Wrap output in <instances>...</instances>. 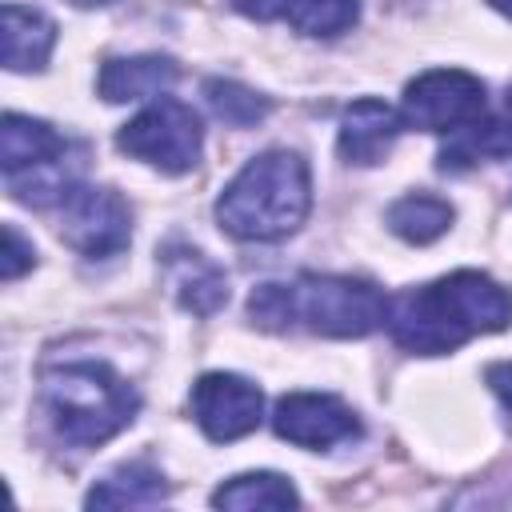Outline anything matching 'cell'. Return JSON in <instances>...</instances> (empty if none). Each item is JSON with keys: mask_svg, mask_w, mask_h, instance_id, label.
<instances>
[{"mask_svg": "<svg viewBox=\"0 0 512 512\" xmlns=\"http://www.w3.org/2000/svg\"><path fill=\"white\" fill-rule=\"evenodd\" d=\"M512 324V292L488 272L456 268L432 284L388 300L384 328L412 356H448L472 336L504 332Z\"/></svg>", "mask_w": 512, "mask_h": 512, "instance_id": "obj_1", "label": "cell"}, {"mask_svg": "<svg viewBox=\"0 0 512 512\" xmlns=\"http://www.w3.org/2000/svg\"><path fill=\"white\" fill-rule=\"evenodd\" d=\"M388 316V296L360 276L300 272L292 280H264L248 296V320L264 332H312L332 340H360Z\"/></svg>", "mask_w": 512, "mask_h": 512, "instance_id": "obj_2", "label": "cell"}, {"mask_svg": "<svg viewBox=\"0 0 512 512\" xmlns=\"http://www.w3.org/2000/svg\"><path fill=\"white\" fill-rule=\"evenodd\" d=\"M312 208V172L300 152L268 148L252 156L216 196V224L244 244L292 236Z\"/></svg>", "mask_w": 512, "mask_h": 512, "instance_id": "obj_3", "label": "cell"}, {"mask_svg": "<svg viewBox=\"0 0 512 512\" xmlns=\"http://www.w3.org/2000/svg\"><path fill=\"white\" fill-rule=\"evenodd\" d=\"M40 400L64 444L96 448L124 432L140 412V392L104 360H68L44 368Z\"/></svg>", "mask_w": 512, "mask_h": 512, "instance_id": "obj_4", "label": "cell"}, {"mask_svg": "<svg viewBox=\"0 0 512 512\" xmlns=\"http://www.w3.org/2000/svg\"><path fill=\"white\" fill-rule=\"evenodd\" d=\"M116 148L164 176H184L200 164L204 124L184 100L160 96L116 132Z\"/></svg>", "mask_w": 512, "mask_h": 512, "instance_id": "obj_5", "label": "cell"}, {"mask_svg": "<svg viewBox=\"0 0 512 512\" xmlns=\"http://www.w3.org/2000/svg\"><path fill=\"white\" fill-rule=\"evenodd\" d=\"M484 108H488L484 80L464 68L420 72L416 80L404 84V96H400L404 128H424L436 136H452V132L468 128L472 120L484 116Z\"/></svg>", "mask_w": 512, "mask_h": 512, "instance_id": "obj_6", "label": "cell"}, {"mask_svg": "<svg viewBox=\"0 0 512 512\" xmlns=\"http://www.w3.org/2000/svg\"><path fill=\"white\" fill-rule=\"evenodd\" d=\"M60 240L84 260H112L132 240V212L116 188L104 184H72L56 204Z\"/></svg>", "mask_w": 512, "mask_h": 512, "instance_id": "obj_7", "label": "cell"}, {"mask_svg": "<svg viewBox=\"0 0 512 512\" xmlns=\"http://www.w3.org/2000/svg\"><path fill=\"white\" fill-rule=\"evenodd\" d=\"M192 420L200 424V432L216 444L240 440L248 432L260 428L264 420V392L236 372H204L192 384Z\"/></svg>", "mask_w": 512, "mask_h": 512, "instance_id": "obj_8", "label": "cell"}, {"mask_svg": "<svg viewBox=\"0 0 512 512\" xmlns=\"http://www.w3.org/2000/svg\"><path fill=\"white\" fill-rule=\"evenodd\" d=\"M272 432L296 448H336L360 436V416L332 392H288L272 408Z\"/></svg>", "mask_w": 512, "mask_h": 512, "instance_id": "obj_9", "label": "cell"}, {"mask_svg": "<svg viewBox=\"0 0 512 512\" xmlns=\"http://www.w3.org/2000/svg\"><path fill=\"white\" fill-rule=\"evenodd\" d=\"M160 272L176 296V304L192 316H216L228 304V276L220 264H212L192 244H164L160 248Z\"/></svg>", "mask_w": 512, "mask_h": 512, "instance_id": "obj_10", "label": "cell"}, {"mask_svg": "<svg viewBox=\"0 0 512 512\" xmlns=\"http://www.w3.org/2000/svg\"><path fill=\"white\" fill-rule=\"evenodd\" d=\"M400 132H404L400 108H392V104H384V100H376V96H360V100H352V104L344 108V116H340L336 148H340V156H344L348 164L368 168V164H380V160L392 152V144H396Z\"/></svg>", "mask_w": 512, "mask_h": 512, "instance_id": "obj_11", "label": "cell"}, {"mask_svg": "<svg viewBox=\"0 0 512 512\" xmlns=\"http://www.w3.org/2000/svg\"><path fill=\"white\" fill-rule=\"evenodd\" d=\"M56 48V20L32 4L8 0L0 12V60L8 72H44Z\"/></svg>", "mask_w": 512, "mask_h": 512, "instance_id": "obj_12", "label": "cell"}, {"mask_svg": "<svg viewBox=\"0 0 512 512\" xmlns=\"http://www.w3.org/2000/svg\"><path fill=\"white\" fill-rule=\"evenodd\" d=\"M180 80V68L172 56H112L100 64L96 92L108 104H128V100H160L172 92Z\"/></svg>", "mask_w": 512, "mask_h": 512, "instance_id": "obj_13", "label": "cell"}, {"mask_svg": "<svg viewBox=\"0 0 512 512\" xmlns=\"http://www.w3.org/2000/svg\"><path fill=\"white\" fill-rule=\"evenodd\" d=\"M76 144L60 136L48 120L24 116V112H4L0 120V168L4 176H20L32 168H44L60 156H68Z\"/></svg>", "mask_w": 512, "mask_h": 512, "instance_id": "obj_14", "label": "cell"}, {"mask_svg": "<svg viewBox=\"0 0 512 512\" xmlns=\"http://www.w3.org/2000/svg\"><path fill=\"white\" fill-rule=\"evenodd\" d=\"M164 500H168V480H164L160 468H152L144 460L112 468L84 496L88 508H156Z\"/></svg>", "mask_w": 512, "mask_h": 512, "instance_id": "obj_15", "label": "cell"}, {"mask_svg": "<svg viewBox=\"0 0 512 512\" xmlns=\"http://www.w3.org/2000/svg\"><path fill=\"white\" fill-rule=\"evenodd\" d=\"M212 508L224 512H280L300 508V492L280 472H240L212 492Z\"/></svg>", "mask_w": 512, "mask_h": 512, "instance_id": "obj_16", "label": "cell"}, {"mask_svg": "<svg viewBox=\"0 0 512 512\" xmlns=\"http://www.w3.org/2000/svg\"><path fill=\"white\" fill-rule=\"evenodd\" d=\"M384 220H388V228L400 240H408V244H432V240H440L452 228L456 212H452L448 200H440L432 192H408V196H400V200L388 204Z\"/></svg>", "mask_w": 512, "mask_h": 512, "instance_id": "obj_17", "label": "cell"}, {"mask_svg": "<svg viewBox=\"0 0 512 512\" xmlns=\"http://www.w3.org/2000/svg\"><path fill=\"white\" fill-rule=\"evenodd\" d=\"M512 152V128L504 120H472L468 128L452 132L444 152H440V168H468V164H480V160H496V156H508Z\"/></svg>", "mask_w": 512, "mask_h": 512, "instance_id": "obj_18", "label": "cell"}, {"mask_svg": "<svg viewBox=\"0 0 512 512\" xmlns=\"http://www.w3.org/2000/svg\"><path fill=\"white\" fill-rule=\"evenodd\" d=\"M204 100H208L212 116L224 120L228 128H252L272 112V100L264 92H256L240 80H224V76L204 80Z\"/></svg>", "mask_w": 512, "mask_h": 512, "instance_id": "obj_19", "label": "cell"}, {"mask_svg": "<svg viewBox=\"0 0 512 512\" xmlns=\"http://www.w3.org/2000/svg\"><path fill=\"white\" fill-rule=\"evenodd\" d=\"M284 20L300 36H340L360 20V0H288Z\"/></svg>", "mask_w": 512, "mask_h": 512, "instance_id": "obj_20", "label": "cell"}, {"mask_svg": "<svg viewBox=\"0 0 512 512\" xmlns=\"http://www.w3.org/2000/svg\"><path fill=\"white\" fill-rule=\"evenodd\" d=\"M36 264V248H32V240H24L20 236V228L16 224H4V248H0V280H20L28 268Z\"/></svg>", "mask_w": 512, "mask_h": 512, "instance_id": "obj_21", "label": "cell"}, {"mask_svg": "<svg viewBox=\"0 0 512 512\" xmlns=\"http://www.w3.org/2000/svg\"><path fill=\"white\" fill-rule=\"evenodd\" d=\"M484 380H488V388L496 392V400L512 412V360H500V364H488L484 368Z\"/></svg>", "mask_w": 512, "mask_h": 512, "instance_id": "obj_22", "label": "cell"}, {"mask_svg": "<svg viewBox=\"0 0 512 512\" xmlns=\"http://www.w3.org/2000/svg\"><path fill=\"white\" fill-rule=\"evenodd\" d=\"M284 4L288 0H232L236 12L252 16V20H272V16H284Z\"/></svg>", "mask_w": 512, "mask_h": 512, "instance_id": "obj_23", "label": "cell"}, {"mask_svg": "<svg viewBox=\"0 0 512 512\" xmlns=\"http://www.w3.org/2000/svg\"><path fill=\"white\" fill-rule=\"evenodd\" d=\"M496 12H504V16H512V0H488Z\"/></svg>", "mask_w": 512, "mask_h": 512, "instance_id": "obj_24", "label": "cell"}, {"mask_svg": "<svg viewBox=\"0 0 512 512\" xmlns=\"http://www.w3.org/2000/svg\"><path fill=\"white\" fill-rule=\"evenodd\" d=\"M504 124L512 128V88H508V96H504Z\"/></svg>", "mask_w": 512, "mask_h": 512, "instance_id": "obj_25", "label": "cell"}, {"mask_svg": "<svg viewBox=\"0 0 512 512\" xmlns=\"http://www.w3.org/2000/svg\"><path fill=\"white\" fill-rule=\"evenodd\" d=\"M76 4H84V8H88V4H108V0H76Z\"/></svg>", "mask_w": 512, "mask_h": 512, "instance_id": "obj_26", "label": "cell"}]
</instances>
